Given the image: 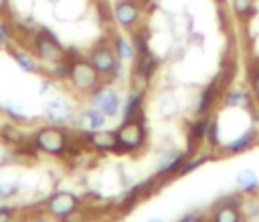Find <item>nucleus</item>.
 I'll return each mask as SVG.
<instances>
[{"mask_svg":"<svg viewBox=\"0 0 259 222\" xmlns=\"http://www.w3.org/2000/svg\"><path fill=\"white\" fill-rule=\"evenodd\" d=\"M49 2H57V0H49Z\"/></svg>","mask_w":259,"mask_h":222,"instance_id":"ea45409f","label":"nucleus"},{"mask_svg":"<svg viewBox=\"0 0 259 222\" xmlns=\"http://www.w3.org/2000/svg\"><path fill=\"white\" fill-rule=\"evenodd\" d=\"M51 85H53V79H49V77H47V79L40 83V87H38V93H40V95H47V93L51 91Z\"/></svg>","mask_w":259,"mask_h":222,"instance_id":"473e14b6","label":"nucleus"},{"mask_svg":"<svg viewBox=\"0 0 259 222\" xmlns=\"http://www.w3.org/2000/svg\"><path fill=\"white\" fill-rule=\"evenodd\" d=\"M105 125H107V117L99 109H95L91 105L77 115V127H79V131H97V129H103Z\"/></svg>","mask_w":259,"mask_h":222,"instance_id":"2eb2a0df","label":"nucleus"},{"mask_svg":"<svg viewBox=\"0 0 259 222\" xmlns=\"http://www.w3.org/2000/svg\"><path fill=\"white\" fill-rule=\"evenodd\" d=\"M87 101H89L91 107L99 109L107 119H109V117H115V115L121 111L119 93H117L107 81H101V83L87 95Z\"/></svg>","mask_w":259,"mask_h":222,"instance_id":"423d86ee","label":"nucleus"},{"mask_svg":"<svg viewBox=\"0 0 259 222\" xmlns=\"http://www.w3.org/2000/svg\"><path fill=\"white\" fill-rule=\"evenodd\" d=\"M0 111H2L10 121H14V123H26V121H28V115H26V111L22 109V105H18V103H14V101H4V103L0 105Z\"/></svg>","mask_w":259,"mask_h":222,"instance_id":"5701e85b","label":"nucleus"},{"mask_svg":"<svg viewBox=\"0 0 259 222\" xmlns=\"http://www.w3.org/2000/svg\"><path fill=\"white\" fill-rule=\"evenodd\" d=\"M79 137H83V143L97 153H119L115 131H109L103 127L97 131H81Z\"/></svg>","mask_w":259,"mask_h":222,"instance_id":"1a4fd4ad","label":"nucleus"},{"mask_svg":"<svg viewBox=\"0 0 259 222\" xmlns=\"http://www.w3.org/2000/svg\"><path fill=\"white\" fill-rule=\"evenodd\" d=\"M30 50L34 52V57L40 61V65H55L61 61H67V48L61 44V40L57 38V34L47 28V26H38V30L32 34L30 38Z\"/></svg>","mask_w":259,"mask_h":222,"instance_id":"20e7f679","label":"nucleus"},{"mask_svg":"<svg viewBox=\"0 0 259 222\" xmlns=\"http://www.w3.org/2000/svg\"><path fill=\"white\" fill-rule=\"evenodd\" d=\"M178 222H208V218L204 214H198V212H190V214H184Z\"/></svg>","mask_w":259,"mask_h":222,"instance_id":"2f4dec72","label":"nucleus"},{"mask_svg":"<svg viewBox=\"0 0 259 222\" xmlns=\"http://www.w3.org/2000/svg\"><path fill=\"white\" fill-rule=\"evenodd\" d=\"M32 145L36 151L45 153V155H53V157H61L69 151V145H71V135L69 131L63 127V125H55V123H49V125H42L38 127L32 137H30Z\"/></svg>","mask_w":259,"mask_h":222,"instance_id":"7ed1b4c3","label":"nucleus"},{"mask_svg":"<svg viewBox=\"0 0 259 222\" xmlns=\"http://www.w3.org/2000/svg\"><path fill=\"white\" fill-rule=\"evenodd\" d=\"M12 24L10 22H2L0 26V48H8L10 40H12Z\"/></svg>","mask_w":259,"mask_h":222,"instance_id":"c85d7f7f","label":"nucleus"},{"mask_svg":"<svg viewBox=\"0 0 259 222\" xmlns=\"http://www.w3.org/2000/svg\"><path fill=\"white\" fill-rule=\"evenodd\" d=\"M208 222H243V210L233 198L221 200L214 204Z\"/></svg>","mask_w":259,"mask_h":222,"instance_id":"9b49d317","label":"nucleus"},{"mask_svg":"<svg viewBox=\"0 0 259 222\" xmlns=\"http://www.w3.org/2000/svg\"><path fill=\"white\" fill-rule=\"evenodd\" d=\"M134 63H136L134 73L140 75V77H144L146 81H150V79L154 77V73L158 71V59H156L150 50H148V52H140Z\"/></svg>","mask_w":259,"mask_h":222,"instance_id":"a211bd4d","label":"nucleus"},{"mask_svg":"<svg viewBox=\"0 0 259 222\" xmlns=\"http://www.w3.org/2000/svg\"><path fill=\"white\" fill-rule=\"evenodd\" d=\"M18 192V184H12V182H0V198H12L14 194Z\"/></svg>","mask_w":259,"mask_h":222,"instance_id":"7c9ffc66","label":"nucleus"},{"mask_svg":"<svg viewBox=\"0 0 259 222\" xmlns=\"http://www.w3.org/2000/svg\"><path fill=\"white\" fill-rule=\"evenodd\" d=\"M87 59L93 65V69L99 73L101 81L111 83L123 77V63L115 54L111 40H99L97 44H93L91 50L87 52Z\"/></svg>","mask_w":259,"mask_h":222,"instance_id":"f03ea898","label":"nucleus"},{"mask_svg":"<svg viewBox=\"0 0 259 222\" xmlns=\"http://www.w3.org/2000/svg\"><path fill=\"white\" fill-rule=\"evenodd\" d=\"M235 184H237V190L243 192L245 196H253L257 190H259V178L253 170L245 168L241 170L237 176H235Z\"/></svg>","mask_w":259,"mask_h":222,"instance_id":"412c9836","label":"nucleus"},{"mask_svg":"<svg viewBox=\"0 0 259 222\" xmlns=\"http://www.w3.org/2000/svg\"><path fill=\"white\" fill-rule=\"evenodd\" d=\"M67 61H69V85L77 95H89L99 83L101 77L99 73L93 69V65L89 63L87 57L67 48Z\"/></svg>","mask_w":259,"mask_h":222,"instance_id":"f257e3e1","label":"nucleus"},{"mask_svg":"<svg viewBox=\"0 0 259 222\" xmlns=\"http://www.w3.org/2000/svg\"><path fill=\"white\" fill-rule=\"evenodd\" d=\"M208 115H198L196 121L190 123V129H188V147L190 149H196L202 141H204V135H206V127H208Z\"/></svg>","mask_w":259,"mask_h":222,"instance_id":"4be33fe9","label":"nucleus"},{"mask_svg":"<svg viewBox=\"0 0 259 222\" xmlns=\"http://www.w3.org/2000/svg\"><path fill=\"white\" fill-rule=\"evenodd\" d=\"M32 222H57V220H55V218H51V216L47 214V216H36Z\"/></svg>","mask_w":259,"mask_h":222,"instance_id":"f704fd0d","label":"nucleus"},{"mask_svg":"<svg viewBox=\"0 0 259 222\" xmlns=\"http://www.w3.org/2000/svg\"><path fill=\"white\" fill-rule=\"evenodd\" d=\"M210 159H214L210 153H194V157H190V159L186 157V161H184V165H182V170H180V176H186V174L198 170L200 165H204V163L210 161Z\"/></svg>","mask_w":259,"mask_h":222,"instance_id":"393cba45","label":"nucleus"},{"mask_svg":"<svg viewBox=\"0 0 259 222\" xmlns=\"http://www.w3.org/2000/svg\"><path fill=\"white\" fill-rule=\"evenodd\" d=\"M117 145H119V153H134L140 151L146 143V127L144 121H123L117 129Z\"/></svg>","mask_w":259,"mask_h":222,"instance_id":"0eeeda50","label":"nucleus"},{"mask_svg":"<svg viewBox=\"0 0 259 222\" xmlns=\"http://www.w3.org/2000/svg\"><path fill=\"white\" fill-rule=\"evenodd\" d=\"M219 121H217V117H210L208 119V127H206V135H204V141L212 147V149H217V147H223L221 145V139H219Z\"/></svg>","mask_w":259,"mask_h":222,"instance_id":"bb28decb","label":"nucleus"},{"mask_svg":"<svg viewBox=\"0 0 259 222\" xmlns=\"http://www.w3.org/2000/svg\"><path fill=\"white\" fill-rule=\"evenodd\" d=\"M188 153L184 151H166L162 157H160V165H158V172H156V180L160 178H170V176H180V170L186 161Z\"/></svg>","mask_w":259,"mask_h":222,"instance_id":"ddd939ff","label":"nucleus"},{"mask_svg":"<svg viewBox=\"0 0 259 222\" xmlns=\"http://www.w3.org/2000/svg\"><path fill=\"white\" fill-rule=\"evenodd\" d=\"M45 117L49 119V123H55V125H67L73 115H75V109H73V103L67 99V97H51L47 103H45Z\"/></svg>","mask_w":259,"mask_h":222,"instance_id":"9d476101","label":"nucleus"},{"mask_svg":"<svg viewBox=\"0 0 259 222\" xmlns=\"http://www.w3.org/2000/svg\"><path fill=\"white\" fill-rule=\"evenodd\" d=\"M16 218V208L8 204H0V222H14Z\"/></svg>","mask_w":259,"mask_h":222,"instance_id":"c756f323","label":"nucleus"},{"mask_svg":"<svg viewBox=\"0 0 259 222\" xmlns=\"http://www.w3.org/2000/svg\"><path fill=\"white\" fill-rule=\"evenodd\" d=\"M0 135L4 141L14 143V145H20L24 141V133L16 125H0Z\"/></svg>","mask_w":259,"mask_h":222,"instance_id":"a878e982","label":"nucleus"},{"mask_svg":"<svg viewBox=\"0 0 259 222\" xmlns=\"http://www.w3.org/2000/svg\"><path fill=\"white\" fill-rule=\"evenodd\" d=\"M0 125H2V115H0Z\"/></svg>","mask_w":259,"mask_h":222,"instance_id":"4c0bfd02","label":"nucleus"},{"mask_svg":"<svg viewBox=\"0 0 259 222\" xmlns=\"http://www.w3.org/2000/svg\"><path fill=\"white\" fill-rule=\"evenodd\" d=\"M111 46H113V50L121 63H134L138 57V48H136L132 36L115 32V34H111Z\"/></svg>","mask_w":259,"mask_h":222,"instance_id":"dca6fc26","label":"nucleus"},{"mask_svg":"<svg viewBox=\"0 0 259 222\" xmlns=\"http://www.w3.org/2000/svg\"><path fill=\"white\" fill-rule=\"evenodd\" d=\"M142 4L138 0H117L113 6H111V18L115 20V24L121 28V30H136L140 20H142Z\"/></svg>","mask_w":259,"mask_h":222,"instance_id":"6e6552de","label":"nucleus"},{"mask_svg":"<svg viewBox=\"0 0 259 222\" xmlns=\"http://www.w3.org/2000/svg\"><path fill=\"white\" fill-rule=\"evenodd\" d=\"M223 103L229 109H251V93H247L245 89L233 87L225 93Z\"/></svg>","mask_w":259,"mask_h":222,"instance_id":"aec40b11","label":"nucleus"},{"mask_svg":"<svg viewBox=\"0 0 259 222\" xmlns=\"http://www.w3.org/2000/svg\"><path fill=\"white\" fill-rule=\"evenodd\" d=\"M231 12L237 18L245 20L255 14V0H231Z\"/></svg>","mask_w":259,"mask_h":222,"instance_id":"b1692460","label":"nucleus"},{"mask_svg":"<svg viewBox=\"0 0 259 222\" xmlns=\"http://www.w3.org/2000/svg\"><path fill=\"white\" fill-rule=\"evenodd\" d=\"M144 101H146V91L132 89L121 103V115L123 121H144Z\"/></svg>","mask_w":259,"mask_h":222,"instance_id":"f8f14e48","label":"nucleus"},{"mask_svg":"<svg viewBox=\"0 0 259 222\" xmlns=\"http://www.w3.org/2000/svg\"><path fill=\"white\" fill-rule=\"evenodd\" d=\"M2 22H4V20H2V18H0V26H2Z\"/></svg>","mask_w":259,"mask_h":222,"instance_id":"58836bf2","label":"nucleus"},{"mask_svg":"<svg viewBox=\"0 0 259 222\" xmlns=\"http://www.w3.org/2000/svg\"><path fill=\"white\" fill-rule=\"evenodd\" d=\"M45 214L57 222H71L81 210V198L69 190H57L45 200Z\"/></svg>","mask_w":259,"mask_h":222,"instance_id":"39448f33","label":"nucleus"},{"mask_svg":"<svg viewBox=\"0 0 259 222\" xmlns=\"http://www.w3.org/2000/svg\"><path fill=\"white\" fill-rule=\"evenodd\" d=\"M257 141H259V133L255 129H247V131L239 133L237 137H233L229 143H225L223 151H225V155H239L243 151H249Z\"/></svg>","mask_w":259,"mask_h":222,"instance_id":"4468645a","label":"nucleus"},{"mask_svg":"<svg viewBox=\"0 0 259 222\" xmlns=\"http://www.w3.org/2000/svg\"><path fill=\"white\" fill-rule=\"evenodd\" d=\"M10 10V0H0V18L6 16Z\"/></svg>","mask_w":259,"mask_h":222,"instance_id":"72a5a7b5","label":"nucleus"},{"mask_svg":"<svg viewBox=\"0 0 259 222\" xmlns=\"http://www.w3.org/2000/svg\"><path fill=\"white\" fill-rule=\"evenodd\" d=\"M217 97H219V89H217V83L212 85H206L196 101V107H194V113L196 115H210L214 103H217Z\"/></svg>","mask_w":259,"mask_h":222,"instance_id":"6ab92c4d","label":"nucleus"},{"mask_svg":"<svg viewBox=\"0 0 259 222\" xmlns=\"http://www.w3.org/2000/svg\"><path fill=\"white\" fill-rule=\"evenodd\" d=\"M148 222H166V220H162V218H150Z\"/></svg>","mask_w":259,"mask_h":222,"instance_id":"c9c22d12","label":"nucleus"},{"mask_svg":"<svg viewBox=\"0 0 259 222\" xmlns=\"http://www.w3.org/2000/svg\"><path fill=\"white\" fill-rule=\"evenodd\" d=\"M249 85H251V97L259 105V61L249 69Z\"/></svg>","mask_w":259,"mask_h":222,"instance_id":"cd10ccee","label":"nucleus"},{"mask_svg":"<svg viewBox=\"0 0 259 222\" xmlns=\"http://www.w3.org/2000/svg\"><path fill=\"white\" fill-rule=\"evenodd\" d=\"M217 4H227V0H214Z\"/></svg>","mask_w":259,"mask_h":222,"instance_id":"e433bc0d","label":"nucleus"},{"mask_svg":"<svg viewBox=\"0 0 259 222\" xmlns=\"http://www.w3.org/2000/svg\"><path fill=\"white\" fill-rule=\"evenodd\" d=\"M12 52V59L16 63V67L22 71V73H28V75H34L38 73L42 67H40V61L34 57L32 50H26V48H14L10 50Z\"/></svg>","mask_w":259,"mask_h":222,"instance_id":"f3484780","label":"nucleus"}]
</instances>
